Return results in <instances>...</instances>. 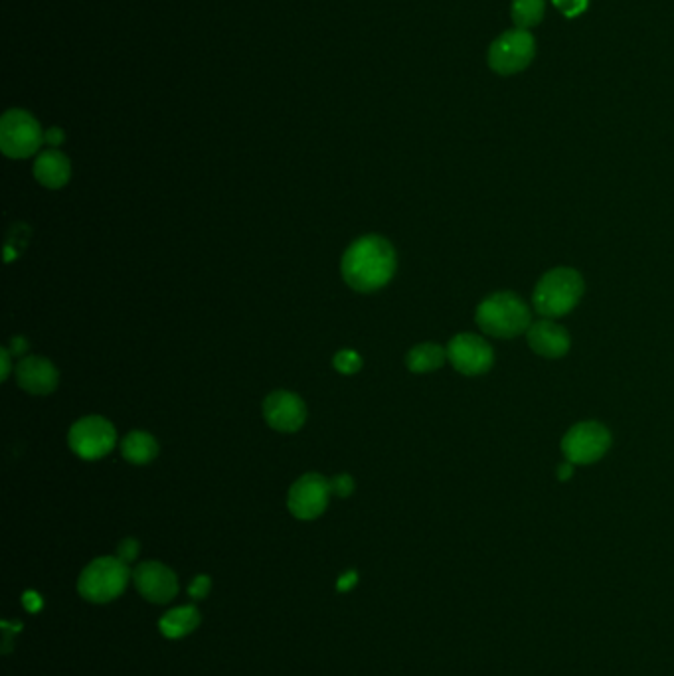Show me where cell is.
I'll list each match as a JSON object with an SVG mask.
<instances>
[{
	"mask_svg": "<svg viewBox=\"0 0 674 676\" xmlns=\"http://www.w3.org/2000/svg\"><path fill=\"white\" fill-rule=\"evenodd\" d=\"M528 346L542 358H562L570 350V335L552 319H542L526 331Z\"/></svg>",
	"mask_w": 674,
	"mask_h": 676,
	"instance_id": "obj_14",
	"label": "cell"
},
{
	"mask_svg": "<svg viewBox=\"0 0 674 676\" xmlns=\"http://www.w3.org/2000/svg\"><path fill=\"white\" fill-rule=\"evenodd\" d=\"M546 14V0H512L510 16L516 28L530 30L542 22Z\"/></svg>",
	"mask_w": 674,
	"mask_h": 676,
	"instance_id": "obj_19",
	"label": "cell"
},
{
	"mask_svg": "<svg viewBox=\"0 0 674 676\" xmlns=\"http://www.w3.org/2000/svg\"><path fill=\"white\" fill-rule=\"evenodd\" d=\"M445 360H447V350H443L439 344H433V342H423V344L414 346L406 356V364L414 374L433 372L441 368Z\"/></svg>",
	"mask_w": 674,
	"mask_h": 676,
	"instance_id": "obj_18",
	"label": "cell"
},
{
	"mask_svg": "<svg viewBox=\"0 0 674 676\" xmlns=\"http://www.w3.org/2000/svg\"><path fill=\"white\" fill-rule=\"evenodd\" d=\"M133 582L139 593L153 603H169L178 592L174 572L159 562H143L133 572Z\"/></svg>",
	"mask_w": 674,
	"mask_h": 676,
	"instance_id": "obj_12",
	"label": "cell"
},
{
	"mask_svg": "<svg viewBox=\"0 0 674 676\" xmlns=\"http://www.w3.org/2000/svg\"><path fill=\"white\" fill-rule=\"evenodd\" d=\"M16 378L22 390L34 396H48L58 388L60 374L56 366L42 356H26L16 366Z\"/></svg>",
	"mask_w": 674,
	"mask_h": 676,
	"instance_id": "obj_13",
	"label": "cell"
},
{
	"mask_svg": "<svg viewBox=\"0 0 674 676\" xmlns=\"http://www.w3.org/2000/svg\"><path fill=\"white\" fill-rule=\"evenodd\" d=\"M331 481L323 475L309 473L297 479L289 491L287 507L299 520H313L325 512L331 499Z\"/></svg>",
	"mask_w": 674,
	"mask_h": 676,
	"instance_id": "obj_10",
	"label": "cell"
},
{
	"mask_svg": "<svg viewBox=\"0 0 674 676\" xmlns=\"http://www.w3.org/2000/svg\"><path fill=\"white\" fill-rule=\"evenodd\" d=\"M331 489L333 493L340 497V499H346L354 493V479L350 475H337L333 481H331Z\"/></svg>",
	"mask_w": 674,
	"mask_h": 676,
	"instance_id": "obj_22",
	"label": "cell"
},
{
	"mask_svg": "<svg viewBox=\"0 0 674 676\" xmlns=\"http://www.w3.org/2000/svg\"><path fill=\"white\" fill-rule=\"evenodd\" d=\"M26 350H28V342H26V338H12V342H10V352H12L14 356H22Z\"/></svg>",
	"mask_w": 674,
	"mask_h": 676,
	"instance_id": "obj_28",
	"label": "cell"
},
{
	"mask_svg": "<svg viewBox=\"0 0 674 676\" xmlns=\"http://www.w3.org/2000/svg\"><path fill=\"white\" fill-rule=\"evenodd\" d=\"M556 473H558V479H560V481H568V479H572V475H574V463H570V461H566V463H560Z\"/></svg>",
	"mask_w": 674,
	"mask_h": 676,
	"instance_id": "obj_30",
	"label": "cell"
},
{
	"mask_svg": "<svg viewBox=\"0 0 674 676\" xmlns=\"http://www.w3.org/2000/svg\"><path fill=\"white\" fill-rule=\"evenodd\" d=\"M121 455L133 465H147L159 455V443L147 431H131L121 441Z\"/></svg>",
	"mask_w": 674,
	"mask_h": 676,
	"instance_id": "obj_16",
	"label": "cell"
},
{
	"mask_svg": "<svg viewBox=\"0 0 674 676\" xmlns=\"http://www.w3.org/2000/svg\"><path fill=\"white\" fill-rule=\"evenodd\" d=\"M536 54V40L528 30L503 32L489 48V66L499 76H514L526 70Z\"/></svg>",
	"mask_w": 674,
	"mask_h": 676,
	"instance_id": "obj_6",
	"label": "cell"
},
{
	"mask_svg": "<svg viewBox=\"0 0 674 676\" xmlns=\"http://www.w3.org/2000/svg\"><path fill=\"white\" fill-rule=\"evenodd\" d=\"M611 445L609 429L599 422L576 423L562 439V451L574 465H590L599 461Z\"/></svg>",
	"mask_w": 674,
	"mask_h": 676,
	"instance_id": "obj_7",
	"label": "cell"
},
{
	"mask_svg": "<svg viewBox=\"0 0 674 676\" xmlns=\"http://www.w3.org/2000/svg\"><path fill=\"white\" fill-rule=\"evenodd\" d=\"M475 321L483 333L497 338L518 337L532 325L528 305L510 291L489 295L477 307Z\"/></svg>",
	"mask_w": 674,
	"mask_h": 676,
	"instance_id": "obj_3",
	"label": "cell"
},
{
	"mask_svg": "<svg viewBox=\"0 0 674 676\" xmlns=\"http://www.w3.org/2000/svg\"><path fill=\"white\" fill-rule=\"evenodd\" d=\"M263 418L275 431L293 433L301 429L307 420V408L297 394L279 390L265 398Z\"/></svg>",
	"mask_w": 674,
	"mask_h": 676,
	"instance_id": "obj_11",
	"label": "cell"
},
{
	"mask_svg": "<svg viewBox=\"0 0 674 676\" xmlns=\"http://www.w3.org/2000/svg\"><path fill=\"white\" fill-rule=\"evenodd\" d=\"M64 139H66V135H64V131L60 127H52V129H48L44 133V141L48 145H52V147H60L64 143Z\"/></svg>",
	"mask_w": 674,
	"mask_h": 676,
	"instance_id": "obj_25",
	"label": "cell"
},
{
	"mask_svg": "<svg viewBox=\"0 0 674 676\" xmlns=\"http://www.w3.org/2000/svg\"><path fill=\"white\" fill-rule=\"evenodd\" d=\"M584 295V279L572 267H556L540 277L534 287L532 307L544 319L568 315Z\"/></svg>",
	"mask_w": 674,
	"mask_h": 676,
	"instance_id": "obj_2",
	"label": "cell"
},
{
	"mask_svg": "<svg viewBox=\"0 0 674 676\" xmlns=\"http://www.w3.org/2000/svg\"><path fill=\"white\" fill-rule=\"evenodd\" d=\"M208 592H210V578H208V576H198V578L190 584V588H188V593H190L194 599H202V597L208 595Z\"/></svg>",
	"mask_w": 674,
	"mask_h": 676,
	"instance_id": "obj_24",
	"label": "cell"
},
{
	"mask_svg": "<svg viewBox=\"0 0 674 676\" xmlns=\"http://www.w3.org/2000/svg\"><path fill=\"white\" fill-rule=\"evenodd\" d=\"M10 356H12V352L10 350H6V348H2L0 350V360H2V374H0V378L2 380H6L8 378V374H10Z\"/></svg>",
	"mask_w": 674,
	"mask_h": 676,
	"instance_id": "obj_29",
	"label": "cell"
},
{
	"mask_svg": "<svg viewBox=\"0 0 674 676\" xmlns=\"http://www.w3.org/2000/svg\"><path fill=\"white\" fill-rule=\"evenodd\" d=\"M137 554H139V542L133 538H125L117 548V558H121L125 564L133 562Z\"/></svg>",
	"mask_w": 674,
	"mask_h": 676,
	"instance_id": "obj_23",
	"label": "cell"
},
{
	"mask_svg": "<svg viewBox=\"0 0 674 676\" xmlns=\"http://www.w3.org/2000/svg\"><path fill=\"white\" fill-rule=\"evenodd\" d=\"M333 364L340 374H356L362 366V360L354 350H340Z\"/></svg>",
	"mask_w": 674,
	"mask_h": 676,
	"instance_id": "obj_20",
	"label": "cell"
},
{
	"mask_svg": "<svg viewBox=\"0 0 674 676\" xmlns=\"http://www.w3.org/2000/svg\"><path fill=\"white\" fill-rule=\"evenodd\" d=\"M200 623V613L194 605H184V607H176L169 611L161 621H159V629L165 637L169 639H180L188 633H192Z\"/></svg>",
	"mask_w": 674,
	"mask_h": 676,
	"instance_id": "obj_17",
	"label": "cell"
},
{
	"mask_svg": "<svg viewBox=\"0 0 674 676\" xmlns=\"http://www.w3.org/2000/svg\"><path fill=\"white\" fill-rule=\"evenodd\" d=\"M44 143L40 123L22 109H10L0 119V149L10 159H28Z\"/></svg>",
	"mask_w": 674,
	"mask_h": 676,
	"instance_id": "obj_5",
	"label": "cell"
},
{
	"mask_svg": "<svg viewBox=\"0 0 674 676\" xmlns=\"http://www.w3.org/2000/svg\"><path fill=\"white\" fill-rule=\"evenodd\" d=\"M447 358L457 372L465 376H479L493 368L495 350L485 338L461 333L449 340Z\"/></svg>",
	"mask_w": 674,
	"mask_h": 676,
	"instance_id": "obj_9",
	"label": "cell"
},
{
	"mask_svg": "<svg viewBox=\"0 0 674 676\" xmlns=\"http://www.w3.org/2000/svg\"><path fill=\"white\" fill-rule=\"evenodd\" d=\"M34 176L46 188H52V190L62 188L68 184L72 176L70 159L56 149L44 151L34 163Z\"/></svg>",
	"mask_w": 674,
	"mask_h": 676,
	"instance_id": "obj_15",
	"label": "cell"
},
{
	"mask_svg": "<svg viewBox=\"0 0 674 676\" xmlns=\"http://www.w3.org/2000/svg\"><path fill=\"white\" fill-rule=\"evenodd\" d=\"M72 451L85 461H95L105 457L117 441V433L111 422L101 416H87L74 423L68 435Z\"/></svg>",
	"mask_w": 674,
	"mask_h": 676,
	"instance_id": "obj_8",
	"label": "cell"
},
{
	"mask_svg": "<svg viewBox=\"0 0 674 676\" xmlns=\"http://www.w3.org/2000/svg\"><path fill=\"white\" fill-rule=\"evenodd\" d=\"M554 6L568 18H576L584 14L590 6V0H552Z\"/></svg>",
	"mask_w": 674,
	"mask_h": 676,
	"instance_id": "obj_21",
	"label": "cell"
},
{
	"mask_svg": "<svg viewBox=\"0 0 674 676\" xmlns=\"http://www.w3.org/2000/svg\"><path fill=\"white\" fill-rule=\"evenodd\" d=\"M342 277L358 293L382 289L396 271V250L376 234L356 240L342 257Z\"/></svg>",
	"mask_w": 674,
	"mask_h": 676,
	"instance_id": "obj_1",
	"label": "cell"
},
{
	"mask_svg": "<svg viewBox=\"0 0 674 676\" xmlns=\"http://www.w3.org/2000/svg\"><path fill=\"white\" fill-rule=\"evenodd\" d=\"M356 582H358L356 572H346V574L338 580V592H348V590H352V588L356 586Z\"/></svg>",
	"mask_w": 674,
	"mask_h": 676,
	"instance_id": "obj_26",
	"label": "cell"
},
{
	"mask_svg": "<svg viewBox=\"0 0 674 676\" xmlns=\"http://www.w3.org/2000/svg\"><path fill=\"white\" fill-rule=\"evenodd\" d=\"M129 582V568L121 558L93 560L78 580V592L91 603H107L125 592Z\"/></svg>",
	"mask_w": 674,
	"mask_h": 676,
	"instance_id": "obj_4",
	"label": "cell"
},
{
	"mask_svg": "<svg viewBox=\"0 0 674 676\" xmlns=\"http://www.w3.org/2000/svg\"><path fill=\"white\" fill-rule=\"evenodd\" d=\"M24 607L28 609V611H38L40 607H42V599H40V595L38 593L34 592H28L24 593Z\"/></svg>",
	"mask_w": 674,
	"mask_h": 676,
	"instance_id": "obj_27",
	"label": "cell"
}]
</instances>
